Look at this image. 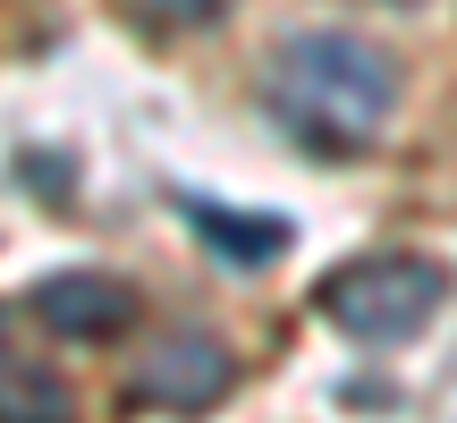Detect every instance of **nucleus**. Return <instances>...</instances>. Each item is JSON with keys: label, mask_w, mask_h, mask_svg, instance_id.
<instances>
[{"label": "nucleus", "mask_w": 457, "mask_h": 423, "mask_svg": "<svg viewBox=\"0 0 457 423\" xmlns=\"http://www.w3.org/2000/svg\"><path fill=\"white\" fill-rule=\"evenodd\" d=\"M262 102H271V119L305 153L347 162V153H364L381 128H390V111H398V60L381 43H364V34H339V26L288 34V43L271 51Z\"/></svg>", "instance_id": "f257e3e1"}, {"label": "nucleus", "mask_w": 457, "mask_h": 423, "mask_svg": "<svg viewBox=\"0 0 457 423\" xmlns=\"http://www.w3.org/2000/svg\"><path fill=\"white\" fill-rule=\"evenodd\" d=\"M441 262L424 254H364V262H339V271L322 279V313L347 330V339H415V330L441 313Z\"/></svg>", "instance_id": "f03ea898"}, {"label": "nucleus", "mask_w": 457, "mask_h": 423, "mask_svg": "<svg viewBox=\"0 0 457 423\" xmlns=\"http://www.w3.org/2000/svg\"><path fill=\"white\" fill-rule=\"evenodd\" d=\"M34 313H43L60 339H111V330L136 322V288L111 271H51L34 288Z\"/></svg>", "instance_id": "7ed1b4c3"}, {"label": "nucleus", "mask_w": 457, "mask_h": 423, "mask_svg": "<svg viewBox=\"0 0 457 423\" xmlns=\"http://www.w3.org/2000/svg\"><path fill=\"white\" fill-rule=\"evenodd\" d=\"M220 390H228V347H220V339H204V330H187V339H162V347L145 356V373H136V398H162V407H179V415L212 407Z\"/></svg>", "instance_id": "20e7f679"}, {"label": "nucleus", "mask_w": 457, "mask_h": 423, "mask_svg": "<svg viewBox=\"0 0 457 423\" xmlns=\"http://www.w3.org/2000/svg\"><path fill=\"white\" fill-rule=\"evenodd\" d=\"M187 220H195V237L212 245L228 262H271L279 245H288V220H245V212H220L204 195H187Z\"/></svg>", "instance_id": "39448f33"}, {"label": "nucleus", "mask_w": 457, "mask_h": 423, "mask_svg": "<svg viewBox=\"0 0 457 423\" xmlns=\"http://www.w3.org/2000/svg\"><path fill=\"white\" fill-rule=\"evenodd\" d=\"M0 415H68V390L51 373H0Z\"/></svg>", "instance_id": "423d86ee"}, {"label": "nucleus", "mask_w": 457, "mask_h": 423, "mask_svg": "<svg viewBox=\"0 0 457 423\" xmlns=\"http://www.w3.org/2000/svg\"><path fill=\"white\" fill-rule=\"evenodd\" d=\"M136 9H145L153 26H179V34H195V26H212V17L228 9V0H136Z\"/></svg>", "instance_id": "0eeeda50"}]
</instances>
